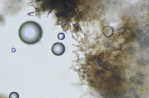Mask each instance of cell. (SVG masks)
Masks as SVG:
<instances>
[{
	"mask_svg": "<svg viewBox=\"0 0 149 98\" xmlns=\"http://www.w3.org/2000/svg\"><path fill=\"white\" fill-rule=\"evenodd\" d=\"M20 38L24 43L33 45L38 42L42 35L41 27L37 23L32 21L23 24L19 31Z\"/></svg>",
	"mask_w": 149,
	"mask_h": 98,
	"instance_id": "1",
	"label": "cell"
},
{
	"mask_svg": "<svg viewBox=\"0 0 149 98\" xmlns=\"http://www.w3.org/2000/svg\"><path fill=\"white\" fill-rule=\"evenodd\" d=\"M52 53L55 55L61 56L64 53L65 51V48L62 43H56L53 45L52 48Z\"/></svg>",
	"mask_w": 149,
	"mask_h": 98,
	"instance_id": "2",
	"label": "cell"
}]
</instances>
